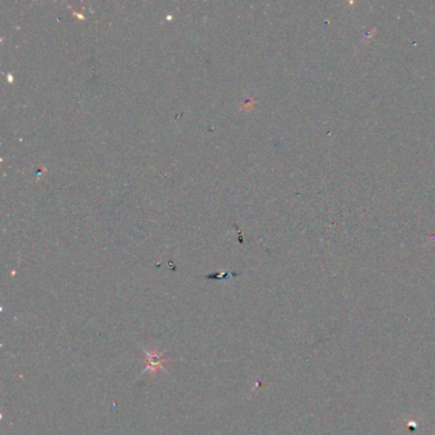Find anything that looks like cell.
Masks as SVG:
<instances>
[{
    "mask_svg": "<svg viewBox=\"0 0 435 435\" xmlns=\"http://www.w3.org/2000/svg\"><path fill=\"white\" fill-rule=\"evenodd\" d=\"M147 356H148V359H147V364H148V368L151 369L152 371H156L157 369L162 368V364L165 363L164 359L161 358L160 355H156V353H152V352H147Z\"/></svg>",
    "mask_w": 435,
    "mask_h": 435,
    "instance_id": "obj_1",
    "label": "cell"
}]
</instances>
